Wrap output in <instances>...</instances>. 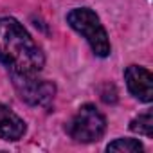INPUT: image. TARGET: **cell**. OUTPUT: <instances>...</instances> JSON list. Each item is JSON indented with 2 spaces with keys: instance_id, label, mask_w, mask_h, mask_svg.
<instances>
[{
  "instance_id": "obj_4",
  "label": "cell",
  "mask_w": 153,
  "mask_h": 153,
  "mask_svg": "<svg viewBox=\"0 0 153 153\" xmlns=\"http://www.w3.org/2000/svg\"><path fill=\"white\" fill-rule=\"evenodd\" d=\"M15 90L20 99L33 106H49L54 99L56 87L47 79H38L36 74H11Z\"/></svg>"
},
{
  "instance_id": "obj_7",
  "label": "cell",
  "mask_w": 153,
  "mask_h": 153,
  "mask_svg": "<svg viewBox=\"0 0 153 153\" xmlns=\"http://www.w3.org/2000/svg\"><path fill=\"white\" fill-rule=\"evenodd\" d=\"M130 130L133 133H139V135H144V137L151 139L153 137V114H151V110L137 115L130 123Z\"/></svg>"
},
{
  "instance_id": "obj_5",
  "label": "cell",
  "mask_w": 153,
  "mask_h": 153,
  "mask_svg": "<svg viewBox=\"0 0 153 153\" xmlns=\"http://www.w3.org/2000/svg\"><path fill=\"white\" fill-rule=\"evenodd\" d=\"M124 79L133 97H137L142 103H149L153 99V76L148 68L130 65L124 70Z\"/></svg>"
},
{
  "instance_id": "obj_1",
  "label": "cell",
  "mask_w": 153,
  "mask_h": 153,
  "mask_svg": "<svg viewBox=\"0 0 153 153\" xmlns=\"http://www.w3.org/2000/svg\"><path fill=\"white\" fill-rule=\"evenodd\" d=\"M0 61L11 74H38L45 56L24 25L15 18H0Z\"/></svg>"
},
{
  "instance_id": "obj_9",
  "label": "cell",
  "mask_w": 153,
  "mask_h": 153,
  "mask_svg": "<svg viewBox=\"0 0 153 153\" xmlns=\"http://www.w3.org/2000/svg\"><path fill=\"white\" fill-rule=\"evenodd\" d=\"M99 92H101V99L105 103H115L117 101V92H115V87L112 83H105Z\"/></svg>"
},
{
  "instance_id": "obj_2",
  "label": "cell",
  "mask_w": 153,
  "mask_h": 153,
  "mask_svg": "<svg viewBox=\"0 0 153 153\" xmlns=\"http://www.w3.org/2000/svg\"><path fill=\"white\" fill-rule=\"evenodd\" d=\"M67 24L90 43V47L96 52V56L106 58L110 54L112 47H110L108 34H106L99 16L92 9H88V7H76V9H72L67 15Z\"/></svg>"
},
{
  "instance_id": "obj_3",
  "label": "cell",
  "mask_w": 153,
  "mask_h": 153,
  "mask_svg": "<svg viewBox=\"0 0 153 153\" xmlns=\"http://www.w3.org/2000/svg\"><path fill=\"white\" fill-rule=\"evenodd\" d=\"M67 131L76 142H96L106 131V119L94 105H83L67 124Z\"/></svg>"
},
{
  "instance_id": "obj_6",
  "label": "cell",
  "mask_w": 153,
  "mask_h": 153,
  "mask_svg": "<svg viewBox=\"0 0 153 153\" xmlns=\"http://www.w3.org/2000/svg\"><path fill=\"white\" fill-rule=\"evenodd\" d=\"M25 133V123L6 105L0 103V139L18 140Z\"/></svg>"
},
{
  "instance_id": "obj_8",
  "label": "cell",
  "mask_w": 153,
  "mask_h": 153,
  "mask_svg": "<svg viewBox=\"0 0 153 153\" xmlns=\"http://www.w3.org/2000/svg\"><path fill=\"white\" fill-rule=\"evenodd\" d=\"M106 151H119V153H139L142 151V144L137 139H117L106 146Z\"/></svg>"
}]
</instances>
